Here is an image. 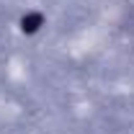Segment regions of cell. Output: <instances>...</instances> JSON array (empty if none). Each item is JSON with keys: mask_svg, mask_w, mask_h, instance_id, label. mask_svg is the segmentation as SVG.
Wrapping results in <instances>:
<instances>
[{"mask_svg": "<svg viewBox=\"0 0 134 134\" xmlns=\"http://www.w3.org/2000/svg\"><path fill=\"white\" fill-rule=\"evenodd\" d=\"M21 23H23V31H36L39 23H41V18H39V16H29V18H23Z\"/></svg>", "mask_w": 134, "mask_h": 134, "instance_id": "cell-1", "label": "cell"}]
</instances>
